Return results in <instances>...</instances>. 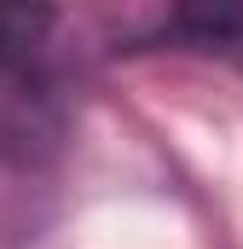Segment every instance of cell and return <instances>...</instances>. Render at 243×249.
<instances>
[{"mask_svg": "<svg viewBox=\"0 0 243 249\" xmlns=\"http://www.w3.org/2000/svg\"><path fill=\"white\" fill-rule=\"evenodd\" d=\"M174 29L197 53L243 70V0H174Z\"/></svg>", "mask_w": 243, "mask_h": 249, "instance_id": "obj_1", "label": "cell"}, {"mask_svg": "<svg viewBox=\"0 0 243 249\" xmlns=\"http://www.w3.org/2000/svg\"><path fill=\"white\" fill-rule=\"evenodd\" d=\"M52 29V6L47 0H0V75L12 64H23Z\"/></svg>", "mask_w": 243, "mask_h": 249, "instance_id": "obj_2", "label": "cell"}]
</instances>
